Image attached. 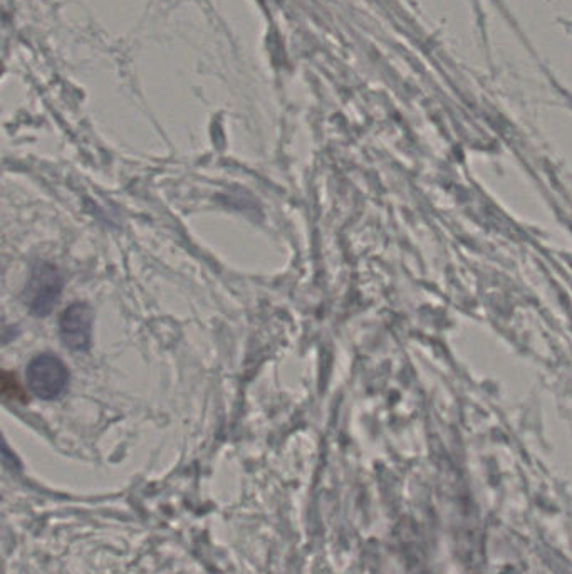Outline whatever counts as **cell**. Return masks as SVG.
<instances>
[{"instance_id": "1", "label": "cell", "mask_w": 572, "mask_h": 574, "mask_svg": "<svg viewBox=\"0 0 572 574\" xmlns=\"http://www.w3.org/2000/svg\"><path fill=\"white\" fill-rule=\"evenodd\" d=\"M69 370L64 361L51 353L34 356L25 370L29 390L46 402L60 399L69 387Z\"/></svg>"}, {"instance_id": "2", "label": "cell", "mask_w": 572, "mask_h": 574, "mask_svg": "<svg viewBox=\"0 0 572 574\" xmlns=\"http://www.w3.org/2000/svg\"><path fill=\"white\" fill-rule=\"evenodd\" d=\"M63 275L50 262L35 266L25 285L24 300L34 316H47L63 294Z\"/></svg>"}, {"instance_id": "3", "label": "cell", "mask_w": 572, "mask_h": 574, "mask_svg": "<svg viewBox=\"0 0 572 574\" xmlns=\"http://www.w3.org/2000/svg\"><path fill=\"white\" fill-rule=\"evenodd\" d=\"M61 342L71 351H88L93 343V311L86 303H73L60 317Z\"/></svg>"}]
</instances>
